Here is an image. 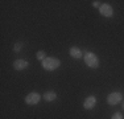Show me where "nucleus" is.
I'll return each instance as SVG.
<instances>
[{
	"label": "nucleus",
	"mask_w": 124,
	"mask_h": 119,
	"mask_svg": "<svg viewBox=\"0 0 124 119\" xmlns=\"http://www.w3.org/2000/svg\"><path fill=\"white\" fill-rule=\"evenodd\" d=\"M111 119H123V117H122V114H120V112H115V114L112 115Z\"/></svg>",
	"instance_id": "12"
},
{
	"label": "nucleus",
	"mask_w": 124,
	"mask_h": 119,
	"mask_svg": "<svg viewBox=\"0 0 124 119\" xmlns=\"http://www.w3.org/2000/svg\"><path fill=\"white\" fill-rule=\"evenodd\" d=\"M99 11H100V13H102L104 17L114 16V8H112L110 4H102L100 8H99Z\"/></svg>",
	"instance_id": "5"
},
{
	"label": "nucleus",
	"mask_w": 124,
	"mask_h": 119,
	"mask_svg": "<svg viewBox=\"0 0 124 119\" xmlns=\"http://www.w3.org/2000/svg\"><path fill=\"white\" fill-rule=\"evenodd\" d=\"M61 66V60L55 58V57H46L45 60L42 61V68L45 70H55Z\"/></svg>",
	"instance_id": "1"
},
{
	"label": "nucleus",
	"mask_w": 124,
	"mask_h": 119,
	"mask_svg": "<svg viewBox=\"0 0 124 119\" xmlns=\"http://www.w3.org/2000/svg\"><path fill=\"white\" fill-rule=\"evenodd\" d=\"M123 99V94L119 93V91H114V93H110L107 97V103L111 106H115L117 103H120Z\"/></svg>",
	"instance_id": "3"
},
{
	"label": "nucleus",
	"mask_w": 124,
	"mask_h": 119,
	"mask_svg": "<svg viewBox=\"0 0 124 119\" xmlns=\"http://www.w3.org/2000/svg\"><path fill=\"white\" fill-rule=\"evenodd\" d=\"M96 105V98L94 97V95H90V97H87L86 99H85V102H83V107L86 110H91V109H94Z\"/></svg>",
	"instance_id": "7"
},
{
	"label": "nucleus",
	"mask_w": 124,
	"mask_h": 119,
	"mask_svg": "<svg viewBox=\"0 0 124 119\" xmlns=\"http://www.w3.org/2000/svg\"><path fill=\"white\" fill-rule=\"evenodd\" d=\"M44 99L45 101H48V102H53V101L57 98V94L54 93V91H46L45 94H44Z\"/></svg>",
	"instance_id": "9"
},
{
	"label": "nucleus",
	"mask_w": 124,
	"mask_h": 119,
	"mask_svg": "<svg viewBox=\"0 0 124 119\" xmlns=\"http://www.w3.org/2000/svg\"><path fill=\"white\" fill-rule=\"evenodd\" d=\"M40 99H41L40 94L36 93V91H32V93H29L25 97V103L29 105V106H36L37 103L40 102Z\"/></svg>",
	"instance_id": "4"
},
{
	"label": "nucleus",
	"mask_w": 124,
	"mask_h": 119,
	"mask_svg": "<svg viewBox=\"0 0 124 119\" xmlns=\"http://www.w3.org/2000/svg\"><path fill=\"white\" fill-rule=\"evenodd\" d=\"M83 60L85 62H86V65L88 68H93V69H96V68L99 66V58L96 54H94V53L91 52H86L83 56Z\"/></svg>",
	"instance_id": "2"
},
{
	"label": "nucleus",
	"mask_w": 124,
	"mask_h": 119,
	"mask_svg": "<svg viewBox=\"0 0 124 119\" xmlns=\"http://www.w3.org/2000/svg\"><path fill=\"white\" fill-rule=\"evenodd\" d=\"M123 110H124V102H123Z\"/></svg>",
	"instance_id": "14"
},
{
	"label": "nucleus",
	"mask_w": 124,
	"mask_h": 119,
	"mask_svg": "<svg viewBox=\"0 0 124 119\" xmlns=\"http://www.w3.org/2000/svg\"><path fill=\"white\" fill-rule=\"evenodd\" d=\"M45 52H44V50H38V52L36 53V57H37V60L38 61H44V60H45L46 57H45Z\"/></svg>",
	"instance_id": "10"
},
{
	"label": "nucleus",
	"mask_w": 124,
	"mask_h": 119,
	"mask_svg": "<svg viewBox=\"0 0 124 119\" xmlns=\"http://www.w3.org/2000/svg\"><path fill=\"white\" fill-rule=\"evenodd\" d=\"M93 5H94V7H96V8H100V3L99 1H93Z\"/></svg>",
	"instance_id": "13"
},
{
	"label": "nucleus",
	"mask_w": 124,
	"mask_h": 119,
	"mask_svg": "<svg viewBox=\"0 0 124 119\" xmlns=\"http://www.w3.org/2000/svg\"><path fill=\"white\" fill-rule=\"evenodd\" d=\"M21 48H23V45H21L20 42H17V44H15V46H13V50L17 53V52H20V50H21Z\"/></svg>",
	"instance_id": "11"
},
{
	"label": "nucleus",
	"mask_w": 124,
	"mask_h": 119,
	"mask_svg": "<svg viewBox=\"0 0 124 119\" xmlns=\"http://www.w3.org/2000/svg\"><path fill=\"white\" fill-rule=\"evenodd\" d=\"M69 54L73 58H75V60H79V58H82V57H83V56H82V50L79 49V48H77V46L70 48Z\"/></svg>",
	"instance_id": "8"
},
{
	"label": "nucleus",
	"mask_w": 124,
	"mask_h": 119,
	"mask_svg": "<svg viewBox=\"0 0 124 119\" xmlns=\"http://www.w3.org/2000/svg\"><path fill=\"white\" fill-rule=\"evenodd\" d=\"M29 66V62L26 61V60H16V61L13 62V69L15 70H24L26 68Z\"/></svg>",
	"instance_id": "6"
}]
</instances>
